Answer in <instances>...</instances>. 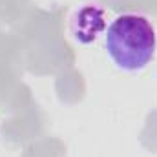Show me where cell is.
I'll return each mask as SVG.
<instances>
[{
    "label": "cell",
    "instance_id": "2",
    "mask_svg": "<svg viewBox=\"0 0 157 157\" xmlns=\"http://www.w3.org/2000/svg\"><path fill=\"white\" fill-rule=\"evenodd\" d=\"M106 28L104 9L99 6H82L71 18V33L80 44H91Z\"/></svg>",
    "mask_w": 157,
    "mask_h": 157
},
{
    "label": "cell",
    "instance_id": "1",
    "mask_svg": "<svg viewBox=\"0 0 157 157\" xmlns=\"http://www.w3.org/2000/svg\"><path fill=\"white\" fill-rule=\"evenodd\" d=\"M104 46L106 53L119 70L141 71L155 57V28L143 15H119L108 26V31L104 35Z\"/></svg>",
    "mask_w": 157,
    "mask_h": 157
}]
</instances>
